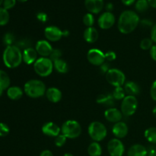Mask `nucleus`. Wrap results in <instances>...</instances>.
<instances>
[{
	"instance_id": "1",
	"label": "nucleus",
	"mask_w": 156,
	"mask_h": 156,
	"mask_svg": "<svg viewBox=\"0 0 156 156\" xmlns=\"http://www.w3.org/2000/svg\"><path fill=\"white\" fill-rule=\"evenodd\" d=\"M140 22V17L136 12L132 10H126L122 12L119 17L117 28L120 33L128 34L136 30Z\"/></svg>"
},
{
	"instance_id": "2",
	"label": "nucleus",
	"mask_w": 156,
	"mask_h": 156,
	"mask_svg": "<svg viewBox=\"0 0 156 156\" xmlns=\"http://www.w3.org/2000/svg\"><path fill=\"white\" fill-rule=\"evenodd\" d=\"M2 59L6 67L9 69L17 68L23 61L22 52L16 45L8 46L3 52Z\"/></svg>"
},
{
	"instance_id": "3",
	"label": "nucleus",
	"mask_w": 156,
	"mask_h": 156,
	"mask_svg": "<svg viewBox=\"0 0 156 156\" xmlns=\"http://www.w3.org/2000/svg\"><path fill=\"white\" fill-rule=\"evenodd\" d=\"M46 85L39 79H30L24 84V92L31 98H39L46 94Z\"/></svg>"
},
{
	"instance_id": "4",
	"label": "nucleus",
	"mask_w": 156,
	"mask_h": 156,
	"mask_svg": "<svg viewBox=\"0 0 156 156\" xmlns=\"http://www.w3.org/2000/svg\"><path fill=\"white\" fill-rule=\"evenodd\" d=\"M34 70L41 77H47L53 73V62L49 57H40L34 63Z\"/></svg>"
},
{
	"instance_id": "5",
	"label": "nucleus",
	"mask_w": 156,
	"mask_h": 156,
	"mask_svg": "<svg viewBox=\"0 0 156 156\" xmlns=\"http://www.w3.org/2000/svg\"><path fill=\"white\" fill-rule=\"evenodd\" d=\"M88 133L93 141L98 143L106 138L108 129L101 122L93 121L88 126Z\"/></svg>"
},
{
	"instance_id": "6",
	"label": "nucleus",
	"mask_w": 156,
	"mask_h": 156,
	"mask_svg": "<svg viewBox=\"0 0 156 156\" xmlns=\"http://www.w3.org/2000/svg\"><path fill=\"white\" fill-rule=\"evenodd\" d=\"M61 133L67 139H76L82 133V126L76 120H68L62 123Z\"/></svg>"
},
{
	"instance_id": "7",
	"label": "nucleus",
	"mask_w": 156,
	"mask_h": 156,
	"mask_svg": "<svg viewBox=\"0 0 156 156\" xmlns=\"http://www.w3.org/2000/svg\"><path fill=\"white\" fill-rule=\"evenodd\" d=\"M138 108V100L136 96L126 95L122 100L120 105V111L123 115L130 117L133 115Z\"/></svg>"
},
{
	"instance_id": "8",
	"label": "nucleus",
	"mask_w": 156,
	"mask_h": 156,
	"mask_svg": "<svg viewBox=\"0 0 156 156\" xmlns=\"http://www.w3.org/2000/svg\"><path fill=\"white\" fill-rule=\"evenodd\" d=\"M106 80L114 87H120L126 83L125 74L118 69H110L105 75Z\"/></svg>"
},
{
	"instance_id": "9",
	"label": "nucleus",
	"mask_w": 156,
	"mask_h": 156,
	"mask_svg": "<svg viewBox=\"0 0 156 156\" xmlns=\"http://www.w3.org/2000/svg\"><path fill=\"white\" fill-rule=\"evenodd\" d=\"M87 59L91 65L101 66L105 62V53L99 49H91L87 53Z\"/></svg>"
},
{
	"instance_id": "10",
	"label": "nucleus",
	"mask_w": 156,
	"mask_h": 156,
	"mask_svg": "<svg viewBox=\"0 0 156 156\" xmlns=\"http://www.w3.org/2000/svg\"><path fill=\"white\" fill-rule=\"evenodd\" d=\"M108 151L111 156H123L125 152L124 145L119 139H112L108 143Z\"/></svg>"
},
{
	"instance_id": "11",
	"label": "nucleus",
	"mask_w": 156,
	"mask_h": 156,
	"mask_svg": "<svg viewBox=\"0 0 156 156\" xmlns=\"http://www.w3.org/2000/svg\"><path fill=\"white\" fill-rule=\"evenodd\" d=\"M116 21L115 16L112 12H105L101 15L98 20V24L100 28L103 30H108L114 25Z\"/></svg>"
},
{
	"instance_id": "12",
	"label": "nucleus",
	"mask_w": 156,
	"mask_h": 156,
	"mask_svg": "<svg viewBox=\"0 0 156 156\" xmlns=\"http://www.w3.org/2000/svg\"><path fill=\"white\" fill-rule=\"evenodd\" d=\"M44 36L48 41L56 42L63 37V30L56 26H48L44 30Z\"/></svg>"
},
{
	"instance_id": "13",
	"label": "nucleus",
	"mask_w": 156,
	"mask_h": 156,
	"mask_svg": "<svg viewBox=\"0 0 156 156\" xmlns=\"http://www.w3.org/2000/svg\"><path fill=\"white\" fill-rule=\"evenodd\" d=\"M35 50L41 57H49L53 48L47 40H40L37 42Z\"/></svg>"
},
{
	"instance_id": "14",
	"label": "nucleus",
	"mask_w": 156,
	"mask_h": 156,
	"mask_svg": "<svg viewBox=\"0 0 156 156\" xmlns=\"http://www.w3.org/2000/svg\"><path fill=\"white\" fill-rule=\"evenodd\" d=\"M123 114L121 111L116 108H108L105 111V117L108 121L111 123H116L117 122L121 121L123 118Z\"/></svg>"
},
{
	"instance_id": "15",
	"label": "nucleus",
	"mask_w": 156,
	"mask_h": 156,
	"mask_svg": "<svg viewBox=\"0 0 156 156\" xmlns=\"http://www.w3.org/2000/svg\"><path fill=\"white\" fill-rule=\"evenodd\" d=\"M128 131V126L126 123L123 121L117 122V123H114L112 128V133L117 139H123L127 136Z\"/></svg>"
},
{
	"instance_id": "16",
	"label": "nucleus",
	"mask_w": 156,
	"mask_h": 156,
	"mask_svg": "<svg viewBox=\"0 0 156 156\" xmlns=\"http://www.w3.org/2000/svg\"><path fill=\"white\" fill-rule=\"evenodd\" d=\"M42 132L44 135L50 137H56L61 133V127L53 122L44 123L42 126Z\"/></svg>"
},
{
	"instance_id": "17",
	"label": "nucleus",
	"mask_w": 156,
	"mask_h": 156,
	"mask_svg": "<svg viewBox=\"0 0 156 156\" xmlns=\"http://www.w3.org/2000/svg\"><path fill=\"white\" fill-rule=\"evenodd\" d=\"M85 6L91 14H98L104 8V0H85Z\"/></svg>"
},
{
	"instance_id": "18",
	"label": "nucleus",
	"mask_w": 156,
	"mask_h": 156,
	"mask_svg": "<svg viewBox=\"0 0 156 156\" xmlns=\"http://www.w3.org/2000/svg\"><path fill=\"white\" fill-rule=\"evenodd\" d=\"M37 53L35 48L33 47H29L25 49L22 52V58L24 63L27 65H31L37 61Z\"/></svg>"
},
{
	"instance_id": "19",
	"label": "nucleus",
	"mask_w": 156,
	"mask_h": 156,
	"mask_svg": "<svg viewBox=\"0 0 156 156\" xmlns=\"http://www.w3.org/2000/svg\"><path fill=\"white\" fill-rule=\"evenodd\" d=\"M47 100L50 101L51 103H58L62 99V92L60 90L55 87H51L47 89L45 94Z\"/></svg>"
},
{
	"instance_id": "20",
	"label": "nucleus",
	"mask_w": 156,
	"mask_h": 156,
	"mask_svg": "<svg viewBox=\"0 0 156 156\" xmlns=\"http://www.w3.org/2000/svg\"><path fill=\"white\" fill-rule=\"evenodd\" d=\"M84 39L88 44H94L98 39V31L94 27H87L83 34Z\"/></svg>"
},
{
	"instance_id": "21",
	"label": "nucleus",
	"mask_w": 156,
	"mask_h": 156,
	"mask_svg": "<svg viewBox=\"0 0 156 156\" xmlns=\"http://www.w3.org/2000/svg\"><path fill=\"white\" fill-rule=\"evenodd\" d=\"M128 156H147L148 150L141 144H134L130 146L127 152Z\"/></svg>"
},
{
	"instance_id": "22",
	"label": "nucleus",
	"mask_w": 156,
	"mask_h": 156,
	"mask_svg": "<svg viewBox=\"0 0 156 156\" xmlns=\"http://www.w3.org/2000/svg\"><path fill=\"white\" fill-rule=\"evenodd\" d=\"M125 91H126V95H132V96H136L140 93L141 88L139 85L138 83L133 81H129V82H126L123 86Z\"/></svg>"
},
{
	"instance_id": "23",
	"label": "nucleus",
	"mask_w": 156,
	"mask_h": 156,
	"mask_svg": "<svg viewBox=\"0 0 156 156\" xmlns=\"http://www.w3.org/2000/svg\"><path fill=\"white\" fill-rule=\"evenodd\" d=\"M114 101H115V99L114 98L111 94H99L96 99V101L98 104L108 107V108H113V106L114 105Z\"/></svg>"
},
{
	"instance_id": "24",
	"label": "nucleus",
	"mask_w": 156,
	"mask_h": 156,
	"mask_svg": "<svg viewBox=\"0 0 156 156\" xmlns=\"http://www.w3.org/2000/svg\"><path fill=\"white\" fill-rule=\"evenodd\" d=\"M10 85L11 79L9 76L4 70L0 69V96L3 94V91L8 90Z\"/></svg>"
},
{
	"instance_id": "25",
	"label": "nucleus",
	"mask_w": 156,
	"mask_h": 156,
	"mask_svg": "<svg viewBox=\"0 0 156 156\" xmlns=\"http://www.w3.org/2000/svg\"><path fill=\"white\" fill-rule=\"evenodd\" d=\"M7 96L11 100L17 101L21 98L24 94V91L18 86L9 87L7 90Z\"/></svg>"
},
{
	"instance_id": "26",
	"label": "nucleus",
	"mask_w": 156,
	"mask_h": 156,
	"mask_svg": "<svg viewBox=\"0 0 156 156\" xmlns=\"http://www.w3.org/2000/svg\"><path fill=\"white\" fill-rule=\"evenodd\" d=\"M53 67H54L55 70L60 74H65L69 70L68 64L62 59H57L53 62Z\"/></svg>"
},
{
	"instance_id": "27",
	"label": "nucleus",
	"mask_w": 156,
	"mask_h": 156,
	"mask_svg": "<svg viewBox=\"0 0 156 156\" xmlns=\"http://www.w3.org/2000/svg\"><path fill=\"white\" fill-rule=\"evenodd\" d=\"M88 153L90 156H101L102 154V148L98 142H93L88 146Z\"/></svg>"
},
{
	"instance_id": "28",
	"label": "nucleus",
	"mask_w": 156,
	"mask_h": 156,
	"mask_svg": "<svg viewBox=\"0 0 156 156\" xmlns=\"http://www.w3.org/2000/svg\"><path fill=\"white\" fill-rule=\"evenodd\" d=\"M144 136L148 142L152 144H156V127L152 126L145 131Z\"/></svg>"
},
{
	"instance_id": "29",
	"label": "nucleus",
	"mask_w": 156,
	"mask_h": 156,
	"mask_svg": "<svg viewBox=\"0 0 156 156\" xmlns=\"http://www.w3.org/2000/svg\"><path fill=\"white\" fill-rule=\"evenodd\" d=\"M112 96L114 97V98L117 101L123 100L125 97L126 96V91H125L123 87H115V88L114 89L112 92Z\"/></svg>"
},
{
	"instance_id": "30",
	"label": "nucleus",
	"mask_w": 156,
	"mask_h": 156,
	"mask_svg": "<svg viewBox=\"0 0 156 156\" xmlns=\"http://www.w3.org/2000/svg\"><path fill=\"white\" fill-rule=\"evenodd\" d=\"M149 4L148 2V0H138L136 2L135 8L136 10L140 13H143L146 12L149 8Z\"/></svg>"
},
{
	"instance_id": "31",
	"label": "nucleus",
	"mask_w": 156,
	"mask_h": 156,
	"mask_svg": "<svg viewBox=\"0 0 156 156\" xmlns=\"http://www.w3.org/2000/svg\"><path fill=\"white\" fill-rule=\"evenodd\" d=\"M9 13L4 8H0V26H5L9 23Z\"/></svg>"
},
{
	"instance_id": "32",
	"label": "nucleus",
	"mask_w": 156,
	"mask_h": 156,
	"mask_svg": "<svg viewBox=\"0 0 156 156\" xmlns=\"http://www.w3.org/2000/svg\"><path fill=\"white\" fill-rule=\"evenodd\" d=\"M153 45V41L151 38H144L142 40L140 44V48L143 50H150Z\"/></svg>"
},
{
	"instance_id": "33",
	"label": "nucleus",
	"mask_w": 156,
	"mask_h": 156,
	"mask_svg": "<svg viewBox=\"0 0 156 156\" xmlns=\"http://www.w3.org/2000/svg\"><path fill=\"white\" fill-rule=\"evenodd\" d=\"M83 23L87 27H93L94 24V17L91 13H87L83 17Z\"/></svg>"
},
{
	"instance_id": "34",
	"label": "nucleus",
	"mask_w": 156,
	"mask_h": 156,
	"mask_svg": "<svg viewBox=\"0 0 156 156\" xmlns=\"http://www.w3.org/2000/svg\"><path fill=\"white\" fill-rule=\"evenodd\" d=\"M67 138L63 135V134H59L56 137H55L54 143L57 147H62L66 143Z\"/></svg>"
},
{
	"instance_id": "35",
	"label": "nucleus",
	"mask_w": 156,
	"mask_h": 156,
	"mask_svg": "<svg viewBox=\"0 0 156 156\" xmlns=\"http://www.w3.org/2000/svg\"><path fill=\"white\" fill-rule=\"evenodd\" d=\"M61 56H62V51H61L59 49H53L51 54L49 56V58H50L53 62L56 60H57V59H61Z\"/></svg>"
},
{
	"instance_id": "36",
	"label": "nucleus",
	"mask_w": 156,
	"mask_h": 156,
	"mask_svg": "<svg viewBox=\"0 0 156 156\" xmlns=\"http://www.w3.org/2000/svg\"><path fill=\"white\" fill-rule=\"evenodd\" d=\"M3 41H4V44L6 46H11L13 45V42L15 41V37L12 34V33H7L5 34L4 37H3Z\"/></svg>"
},
{
	"instance_id": "37",
	"label": "nucleus",
	"mask_w": 156,
	"mask_h": 156,
	"mask_svg": "<svg viewBox=\"0 0 156 156\" xmlns=\"http://www.w3.org/2000/svg\"><path fill=\"white\" fill-rule=\"evenodd\" d=\"M10 132L9 126L5 123H0V136L4 137L9 135Z\"/></svg>"
},
{
	"instance_id": "38",
	"label": "nucleus",
	"mask_w": 156,
	"mask_h": 156,
	"mask_svg": "<svg viewBox=\"0 0 156 156\" xmlns=\"http://www.w3.org/2000/svg\"><path fill=\"white\" fill-rule=\"evenodd\" d=\"M16 4V0H4L3 2V8L6 10L12 9Z\"/></svg>"
},
{
	"instance_id": "39",
	"label": "nucleus",
	"mask_w": 156,
	"mask_h": 156,
	"mask_svg": "<svg viewBox=\"0 0 156 156\" xmlns=\"http://www.w3.org/2000/svg\"><path fill=\"white\" fill-rule=\"evenodd\" d=\"M105 60L108 61V62H112V61L115 60L117 58V55L116 53L114 51H108L107 53H105Z\"/></svg>"
},
{
	"instance_id": "40",
	"label": "nucleus",
	"mask_w": 156,
	"mask_h": 156,
	"mask_svg": "<svg viewBox=\"0 0 156 156\" xmlns=\"http://www.w3.org/2000/svg\"><path fill=\"white\" fill-rule=\"evenodd\" d=\"M37 18L39 21L43 23L47 22V20H48V15L45 13V12H40L37 14Z\"/></svg>"
},
{
	"instance_id": "41",
	"label": "nucleus",
	"mask_w": 156,
	"mask_h": 156,
	"mask_svg": "<svg viewBox=\"0 0 156 156\" xmlns=\"http://www.w3.org/2000/svg\"><path fill=\"white\" fill-rule=\"evenodd\" d=\"M150 96L153 101H156V80L152 83L150 88Z\"/></svg>"
},
{
	"instance_id": "42",
	"label": "nucleus",
	"mask_w": 156,
	"mask_h": 156,
	"mask_svg": "<svg viewBox=\"0 0 156 156\" xmlns=\"http://www.w3.org/2000/svg\"><path fill=\"white\" fill-rule=\"evenodd\" d=\"M140 24H141V25L143 26V27H152V26L154 25L153 23H152V21H151V20H149V19L143 20V21H141Z\"/></svg>"
},
{
	"instance_id": "43",
	"label": "nucleus",
	"mask_w": 156,
	"mask_h": 156,
	"mask_svg": "<svg viewBox=\"0 0 156 156\" xmlns=\"http://www.w3.org/2000/svg\"><path fill=\"white\" fill-rule=\"evenodd\" d=\"M151 39L156 44V24H154L151 29Z\"/></svg>"
},
{
	"instance_id": "44",
	"label": "nucleus",
	"mask_w": 156,
	"mask_h": 156,
	"mask_svg": "<svg viewBox=\"0 0 156 156\" xmlns=\"http://www.w3.org/2000/svg\"><path fill=\"white\" fill-rule=\"evenodd\" d=\"M109 69H110L109 65H108V63H106V62L103 63L100 66V71H101V73H102V74L106 75V73H108V70H109Z\"/></svg>"
},
{
	"instance_id": "45",
	"label": "nucleus",
	"mask_w": 156,
	"mask_h": 156,
	"mask_svg": "<svg viewBox=\"0 0 156 156\" xmlns=\"http://www.w3.org/2000/svg\"><path fill=\"white\" fill-rule=\"evenodd\" d=\"M149 51H150L151 58L156 62V44L152 46V47L150 49Z\"/></svg>"
},
{
	"instance_id": "46",
	"label": "nucleus",
	"mask_w": 156,
	"mask_h": 156,
	"mask_svg": "<svg viewBox=\"0 0 156 156\" xmlns=\"http://www.w3.org/2000/svg\"><path fill=\"white\" fill-rule=\"evenodd\" d=\"M148 150V156H156V147L151 146Z\"/></svg>"
},
{
	"instance_id": "47",
	"label": "nucleus",
	"mask_w": 156,
	"mask_h": 156,
	"mask_svg": "<svg viewBox=\"0 0 156 156\" xmlns=\"http://www.w3.org/2000/svg\"><path fill=\"white\" fill-rule=\"evenodd\" d=\"M40 156H53V154L50 150L46 149V150H44L40 154Z\"/></svg>"
},
{
	"instance_id": "48",
	"label": "nucleus",
	"mask_w": 156,
	"mask_h": 156,
	"mask_svg": "<svg viewBox=\"0 0 156 156\" xmlns=\"http://www.w3.org/2000/svg\"><path fill=\"white\" fill-rule=\"evenodd\" d=\"M135 1L136 0H121L123 4L126 6H129L131 5H133L134 2H135Z\"/></svg>"
},
{
	"instance_id": "49",
	"label": "nucleus",
	"mask_w": 156,
	"mask_h": 156,
	"mask_svg": "<svg viewBox=\"0 0 156 156\" xmlns=\"http://www.w3.org/2000/svg\"><path fill=\"white\" fill-rule=\"evenodd\" d=\"M105 9H106L107 12H111V11L114 9V5H113L111 2L108 3V4L106 5V8H105Z\"/></svg>"
},
{
	"instance_id": "50",
	"label": "nucleus",
	"mask_w": 156,
	"mask_h": 156,
	"mask_svg": "<svg viewBox=\"0 0 156 156\" xmlns=\"http://www.w3.org/2000/svg\"><path fill=\"white\" fill-rule=\"evenodd\" d=\"M149 5L156 9V0H148Z\"/></svg>"
},
{
	"instance_id": "51",
	"label": "nucleus",
	"mask_w": 156,
	"mask_h": 156,
	"mask_svg": "<svg viewBox=\"0 0 156 156\" xmlns=\"http://www.w3.org/2000/svg\"><path fill=\"white\" fill-rule=\"evenodd\" d=\"M69 35V31L68 30H63V37H68Z\"/></svg>"
},
{
	"instance_id": "52",
	"label": "nucleus",
	"mask_w": 156,
	"mask_h": 156,
	"mask_svg": "<svg viewBox=\"0 0 156 156\" xmlns=\"http://www.w3.org/2000/svg\"><path fill=\"white\" fill-rule=\"evenodd\" d=\"M152 114H153V116L155 117V118L156 119V106L153 108V110H152Z\"/></svg>"
},
{
	"instance_id": "53",
	"label": "nucleus",
	"mask_w": 156,
	"mask_h": 156,
	"mask_svg": "<svg viewBox=\"0 0 156 156\" xmlns=\"http://www.w3.org/2000/svg\"><path fill=\"white\" fill-rule=\"evenodd\" d=\"M63 156H74L72 153H65Z\"/></svg>"
},
{
	"instance_id": "54",
	"label": "nucleus",
	"mask_w": 156,
	"mask_h": 156,
	"mask_svg": "<svg viewBox=\"0 0 156 156\" xmlns=\"http://www.w3.org/2000/svg\"><path fill=\"white\" fill-rule=\"evenodd\" d=\"M16 1L20 2H27V0H16Z\"/></svg>"
},
{
	"instance_id": "55",
	"label": "nucleus",
	"mask_w": 156,
	"mask_h": 156,
	"mask_svg": "<svg viewBox=\"0 0 156 156\" xmlns=\"http://www.w3.org/2000/svg\"><path fill=\"white\" fill-rule=\"evenodd\" d=\"M3 2H4V0H0V5H1L2 4H3Z\"/></svg>"
}]
</instances>
